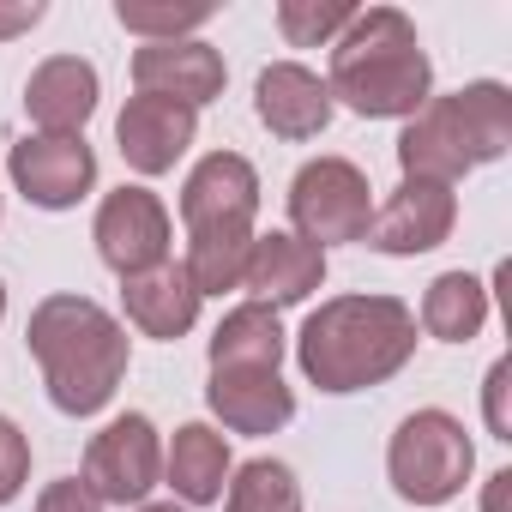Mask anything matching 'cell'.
I'll return each mask as SVG.
<instances>
[{
  "label": "cell",
  "instance_id": "obj_27",
  "mask_svg": "<svg viewBox=\"0 0 512 512\" xmlns=\"http://www.w3.org/2000/svg\"><path fill=\"white\" fill-rule=\"evenodd\" d=\"M37 512H103V500H97L79 476H67V482H49V488H43Z\"/></svg>",
  "mask_w": 512,
  "mask_h": 512
},
{
  "label": "cell",
  "instance_id": "obj_9",
  "mask_svg": "<svg viewBox=\"0 0 512 512\" xmlns=\"http://www.w3.org/2000/svg\"><path fill=\"white\" fill-rule=\"evenodd\" d=\"M97 253H103V266L133 278V272H151L169 260V211L157 193L145 187H121L103 199L97 211Z\"/></svg>",
  "mask_w": 512,
  "mask_h": 512
},
{
  "label": "cell",
  "instance_id": "obj_3",
  "mask_svg": "<svg viewBox=\"0 0 512 512\" xmlns=\"http://www.w3.org/2000/svg\"><path fill=\"white\" fill-rule=\"evenodd\" d=\"M434 67L422 55L416 25L398 7H368L350 19V31L332 49V79L326 91L344 97L356 115L386 121V115H416L428 103Z\"/></svg>",
  "mask_w": 512,
  "mask_h": 512
},
{
  "label": "cell",
  "instance_id": "obj_2",
  "mask_svg": "<svg viewBox=\"0 0 512 512\" xmlns=\"http://www.w3.org/2000/svg\"><path fill=\"white\" fill-rule=\"evenodd\" d=\"M25 344L43 362V386L55 410L67 416H97L127 374V332L91 296H49L31 314Z\"/></svg>",
  "mask_w": 512,
  "mask_h": 512
},
{
  "label": "cell",
  "instance_id": "obj_30",
  "mask_svg": "<svg viewBox=\"0 0 512 512\" xmlns=\"http://www.w3.org/2000/svg\"><path fill=\"white\" fill-rule=\"evenodd\" d=\"M139 512H181L175 500H157V506H139Z\"/></svg>",
  "mask_w": 512,
  "mask_h": 512
},
{
  "label": "cell",
  "instance_id": "obj_31",
  "mask_svg": "<svg viewBox=\"0 0 512 512\" xmlns=\"http://www.w3.org/2000/svg\"><path fill=\"white\" fill-rule=\"evenodd\" d=\"M0 314H7V290H0Z\"/></svg>",
  "mask_w": 512,
  "mask_h": 512
},
{
  "label": "cell",
  "instance_id": "obj_28",
  "mask_svg": "<svg viewBox=\"0 0 512 512\" xmlns=\"http://www.w3.org/2000/svg\"><path fill=\"white\" fill-rule=\"evenodd\" d=\"M506 362H494L488 368V428H494V440H512V422H506Z\"/></svg>",
  "mask_w": 512,
  "mask_h": 512
},
{
  "label": "cell",
  "instance_id": "obj_24",
  "mask_svg": "<svg viewBox=\"0 0 512 512\" xmlns=\"http://www.w3.org/2000/svg\"><path fill=\"white\" fill-rule=\"evenodd\" d=\"M350 19H356V7H344V0H284V7H278V31L296 49L332 43L338 31H350Z\"/></svg>",
  "mask_w": 512,
  "mask_h": 512
},
{
  "label": "cell",
  "instance_id": "obj_4",
  "mask_svg": "<svg viewBox=\"0 0 512 512\" xmlns=\"http://www.w3.org/2000/svg\"><path fill=\"white\" fill-rule=\"evenodd\" d=\"M506 145H512V91L482 79L452 97H428L398 139V163H404V181L452 187L464 169L494 163Z\"/></svg>",
  "mask_w": 512,
  "mask_h": 512
},
{
  "label": "cell",
  "instance_id": "obj_13",
  "mask_svg": "<svg viewBox=\"0 0 512 512\" xmlns=\"http://www.w3.org/2000/svg\"><path fill=\"white\" fill-rule=\"evenodd\" d=\"M326 278V253L302 235H253L247 247V266H241V290H253V302L266 308H284V302H302L314 296Z\"/></svg>",
  "mask_w": 512,
  "mask_h": 512
},
{
  "label": "cell",
  "instance_id": "obj_8",
  "mask_svg": "<svg viewBox=\"0 0 512 512\" xmlns=\"http://www.w3.org/2000/svg\"><path fill=\"white\" fill-rule=\"evenodd\" d=\"M253 211H260V175L235 151H211L187 187H181V223L187 235H211V229H241L253 235Z\"/></svg>",
  "mask_w": 512,
  "mask_h": 512
},
{
  "label": "cell",
  "instance_id": "obj_16",
  "mask_svg": "<svg viewBox=\"0 0 512 512\" xmlns=\"http://www.w3.org/2000/svg\"><path fill=\"white\" fill-rule=\"evenodd\" d=\"M253 109H260V121L278 139H314L332 121V91H326L320 73H308L296 61H278V67L260 73V85H253Z\"/></svg>",
  "mask_w": 512,
  "mask_h": 512
},
{
  "label": "cell",
  "instance_id": "obj_5",
  "mask_svg": "<svg viewBox=\"0 0 512 512\" xmlns=\"http://www.w3.org/2000/svg\"><path fill=\"white\" fill-rule=\"evenodd\" d=\"M392 488L416 506H440L470 482V434L446 410H416L398 422L392 452H386Z\"/></svg>",
  "mask_w": 512,
  "mask_h": 512
},
{
  "label": "cell",
  "instance_id": "obj_14",
  "mask_svg": "<svg viewBox=\"0 0 512 512\" xmlns=\"http://www.w3.org/2000/svg\"><path fill=\"white\" fill-rule=\"evenodd\" d=\"M193 127H199V115L169 103V97H127V109L115 121V139H121V157L139 175H163L193 145Z\"/></svg>",
  "mask_w": 512,
  "mask_h": 512
},
{
  "label": "cell",
  "instance_id": "obj_15",
  "mask_svg": "<svg viewBox=\"0 0 512 512\" xmlns=\"http://www.w3.org/2000/svg\"><path fill=\"white\" fill-rule=\"evenodd\" d=\"M205 398L223 416V428H235V434H278L296 416V398L278 380V368H211Z\"/></svg>",
  "mask_w": 512,
  "mask_h": 512
},
{
  "label": "cell",
  "instance_id": "obj_22",
  "mask_svg": "<svg viewBox=\"0 0 512 512\" xmlns=\"http://www.w3.org/2000/svg\"><path fill=\"white\" fill-rule=\"evenodd\" d=\"M247 247H253V235H241V229H211V235H193L187 241V284L199 290V296H223V290H235L241 284V266H247Z\"/></svg>",
  "mask_w": 512,
  "mask_h": 512
},
{
  "label": "cell",
  "instance_id": "obj_25",
  "mask_svg": "<svg viewBox=\"0 0 512 512\" xmlns=\"http://www.w3.org/2000/svg\"><path fill=\"white\" fill-rule=\"evenodd\" d=\"M115 19L127 31H139L145 43H181L187 31H199L211 19V7H139V0H121Z\"/></svg>",
  "mask_w": 512,
  "mask_h": 512
},
{
  "label": "cell",
  "instance_id": "obj_19",
  "mask_svg": "<svg viewBox=\"0 0 512 512\" xmlns=\"http://www.w3.org/2000/svg\"><path fill=\"white\" fill-rule=\"evenodd\" d=\"M163 470H169V488H175L187 506L223 500L229 446H223V434H217V428H205V422H187V428H175V446H169Z\"/></svg>",
  "mask_w": 512,
  "mask_h": 512
},
{
  "label": "cell",
  "instance_id": "obj_20",
  "mask_svg": "<svg viewBox=\"0 0 512 512\" xmlns=\"http://www.w3.org/2000/svg\"><path fill=\"white\" fill-rule=\"evenodd\" d=\"M278 362H284L278 308L241 302L235 314H223V326H217V338H211V368H278Z\"/></svg>",
  "mask_w": 512,
  "mask_h": 512
},
{
  "label": "cell",
  "instance_id": "obj_17",
  "mask_svg": "<svg viewBox=\"0 0 512 512\" xmlns=\"http://www.w3.org/2000/svg\"><path fill=\"white\" fill-rule=\"evenodd\" d=\"M25 109L43 133H79L97 109V67L79 55H55L31 73L25 85Z\"/></svg>",
  "mask_w": 512,
  "mask_h": 512
},
{
  "label": "cell",
  "instance_id": "obj_7",
  "mask_svg": "<svg viewBox=\"0 0 512 512\" xmlns=\"http://www.w3.org/2000/svg\"><path fill=\"white\" fill-rule=\"evenodd\" d=\"M157 476H163V446H157L151 416H139V410L115 416V422L91 440V452H85V488H91L103 506H133V500H145V494L157 488Z\"/></svg>",
  "mask_w": 512,
  "mask_h": 512
},
{
  "label": "cell",
  "instance_id": "obj_29",
  "mask_svg": "<svg viewBox=\"0 0 512 512\" xmlns=\"http://www.w3.org/2000/svg\"><path fill=\"white\" fill-rule=\"evenodd\" d=\"M37 19H43L37 0H25V7H0V37H19V31H31Z\"/></svg>",
  "mask_w": 512,
  "mask_h": 512
},
{
  "label": "cell",
  "instance_id": "obj_12",
  "mask_svg": "<svg viewBox=\"0 0 512 512\" xmlns=\"http://www.w3.org/2000/svg\"><path fill=\"white\" fill-rule=\"evenodd\" d=\"M452 223H458L452 187H440V181H404L368 217V235L362 241L380 247V253H428V247H440L452 235Z\"/></svg>",
  "mask_w": 512,
  "mask_h": 512
},
{
  "label": "cell",
  "instance_id": "obj_1",
  "mask_svg": "<svg viewBox=\"0 0 512 512\" xmlns=\"http://www.w3.org/2000/svg\"><path fill=\"white\" fill-rule=\"evenodd\" d=\"M302 374L320 392H362L416 356V314L398 296H338L302 326Z\"/></svg>",
  "mask_w": 512,
  "mask_h": 512
},
{
  "label": "cell",
  "instance_id": "obj_23",
  "mask_svg": "<svg viewBox=\"0 0 512 512\" xmlns=\"http://www.w3.org/2000/svg\"><path fill=\"white\" fill-rule=\"evenodd\" d=\"M229 512H302V488H296L290 464H278V458L241 464L229 482Z\"/></svg>",
  "mask_w": 512,
  "mask_h": 512
},
{
  "label": "cell",
  "instance_id": "obj_26",
  "mask_svg": "<svg viewBox=\"0 0 512 512\" xmlns=\"http://www.w3.org/2000/svg\"><path fill=\"white\" fill-rule=\"evenodd\" d=\"M25 476H31V440H25L7 416H0V506L19 500Z\"/></svg>",
  "mask_w": 512,
  "mask_h": 512
},
{
  "label": "cell",
  "instance_id": "obj_21",
  "mask_svg": "<svg viewBox=\"0 0 512 512\" xmlns=\"http://www.w3.org/2000/svg\"><path fill=\"white\" fill-rule=\"evenodd\" d=\"M482 320H488V290H482V278L446 272V278L428 284V296H422V326H428V338L470 344V338L482 332Z\"/></svg>",
  "mask_w": 512,
  "mask_h": 512
},
{
  "label": "cell",
  "instance_id": "obj_6",
  "mask_svg": "<svg viewBox=\"0 0 512 512\" xmlns=\"http://www.w3.org/2000/svg\"><path fill=\"white\" fill-rule=\"evenodd\" d=\"M368 217H374L368 175L356 163H344V157H314L290 181V223L320 253H326V241H362Z\"/></svg>",
  "mask_w": 512,
  "mask_h": 512
},
{
  "label": "cell",
  "instance_id": "obj_10",
  "mask_svg": "<svg viewBox=\"0 0 512 512\" xmlns=\"http://www.w3.org/2000/svg\"><path fill=\"white\" fill-rule=\"evenodd\" d=\"M13 181L31 205L43 211H67L91 193L97 181V157L85 145V133H37L13 145Z\"/></svg>",
  "mask_w": 512,
  "mask_h": 512
},
{
  "label": "cell",
  "instance_id": "obj_18",
  "mask_svg": "<svg viewBox=\"0 0 512 512\" xmlns=\"http://www.w3.org/2000/svg\"><path fill=\"white\" fill-rule=\"evenodd\" d=\"M127 320L145 332V338H181L193 320H199V290L187 284L181 266H151V272H133L127 278Z\"/></svg>",
  "mask_w": 512,
  "mask_h": 512
},
{
  "label": "cell",
  "instance_id": "obj_11",
  "mask_svg": "<svg viewBox=\"0 0 512 512\" xmlns=\"http://www.w3.org/2000/svg\"><path fill=\"white\" fill-rule=\"evenodd\" d=\"M133 85L139 97H169L181 109H205L217 91H223V55L199 37H181V43H145L133 55Z\"/></svg>",
  "mask_w": 512,
  "mask_h": 512
}]
</instances>
